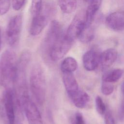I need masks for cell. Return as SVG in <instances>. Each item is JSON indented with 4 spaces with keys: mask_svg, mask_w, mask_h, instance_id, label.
I'll return each instance as SVG.
<instances>
[{
    "mask_svg": "<svg viewBox=\"0 0 124 124\" xmlns=\"http://www.w3.org/2000/svg\"><path fill=\"white\" fill-rule=\"evenodd\" d=\"M13 90L10 87L4 91L2 99V108L8 124H15L16 122V102Z\"/></svg>",
    "mask_w": 124,
    "mask_h": 124,
    "instance_id": "obj_7",
    "label": "cell"
},
{
    "mask_svg": "<svg viewBox=\"0 0 124 124\" xmlns=\"http://www.w3.org/2000/svg\"><path fill=\"white\" fill-rule=\"evenodd\" d=\"M15 124H21V123H15Z\"/></svg>",
    "mask_w": 124,
    "mask_h": 124,
    "instance_id": "obj_31",
    "label": "cell"
},
{
    "mask_svg": "<svg viewBox=\"0 0 124 124\" xmlns=\"http://www.w3.org/2000/svg\"><path fill=\"white\" fill-rule=\"evenodd\" d=\"M78 68V62L75 59L72 57L65 58L61 64V70L63 72L73 73Z\"/></svg>",
    "mask_w": 124,
    "mask_h": 124,
    "instance_id": "obj_16",
    "label": "cell"
},
{
    "mask_svg": "<svg viewBox=\"0 0 124 124\" xmlns=\"http://www.w3.org/2000/svg\"><path fill=\"white\" fill-rule=\"evenodd\" d=\"M25 0H12L13 8L16 11L19 10L24 5Z\"/></svg>",
    "mask_w": 124,
    "mask_h": 124,
    "instance_id": "obj_26",
    "label": "cell"
},
{
    "mask_svg": "<svg viewBox=\"0 0 124 124\" xmlns=\"http://www.w3.org/2000/svg\"><path fill=\"white\" fill-rule=\"evenodd\" d=\"M16 102L24 112L29 124H42L40 112L29 94L22 96Z\"/></svg>",
    "mask_w": 124,
    "mask_h": 124,
    "instance_id": "obj_6",
    "label": "cell"
},
{
    "mask_svg": "<svg viewBox=\"0 0 124 124\" xmlns=\"http://www.w3.org/2000/svg\"><path fill=\"white\" fill-rule=\"evenodd\" d=\"M95 102V108L97 112L101 115L104 114L106 111V106L101 97L98 95L96 96Z\"/></svg>",
    "mask_w": 124,
    "mask_h": 124,
    "instance_id": "obj_21",
    "label": "cell"
},
{
    "mask_svg": "<svg viewBox=\"0 0 124 124\" xmlns=\"http://www.w3.org/2000/svg\"><path fill=\"white\" fill-rule=\"evenodd\" d=\"M118 52L114 48H108L100 54L99 63L103 69L110 67L117 58Z\"/></svg>",
    "mask_w": 124,
    "mask_h": 124,
    "instance_id": "obj_13",
    "label": "cell"
},
{
    "mask_svg": "<svg viewBox=\"0 0 124 124\" xmlns=\"http://www.w3.org/2000/svg\"><path fill=\"white\" fill-rule=\"evenodd\" d=\"M124 71L121 69H114L105 73L102 76V81L113 83L118 81L123 76Z\"/></svg>",
    "mask_w": 124,
    "mask_h": 124,
    "instance_id": "obj_17",
    "label": "cell"
},
{
    "mask_svg": "<svg viewBox=\"0 0 124 124\" xmlns=\"http://www.w3.org/2000/svg\"><path fill=\"white\" fill-rule=\"evenodd\" d=\"M85 26V12L80 11L74 17L66 32V34L68 37L74 41L76 39L78 38Z\"/></svg>",
    "mask_w": 124,
    "mask_h": 124,
    "instance_id": "obj_9",
    "label": "cell"
},
{
    "mask_svg": "<svg viewBox=\"0 0 124 124\" xmlns=\"http://www.w3.org/2000/svg\"><path fill=\"white\" fill-rule=\"evenodd\" d=\"M17 61L14 51L5 50L0 58V86L9 88L14 83L17 70Z\"/></svg>",
    "mask_w": 124,
    "mask_h": 124,
    "instance_id": "obj_2",
    "label": "cell"
},
{
    "mask_svg": "<svg viewBox=\"0 0 124 124\" xmlns=\"http://www.w3.org/2000/svg\"><path fill=\"white\" fill-rule=\"evenodd\" d=\"M31 59L30 52L28 50H25L21 53L17 61L16 76L14 83L16 85V95L17 100L24 95L29 94L27 82V71Z\"/></svg>",
    "mask_w": 124,
    "mask_h": 124,
    "instance_id": "obj_4",
    "label": "cell"
},
{
    "mask_svg": "<svg viewBox=\"0 0 124 124\" xmlns=\"http://www.w3.org/2000/svg\"><path fill=\"white\" fill-rule=\"evenodd\" d=\"M69 98L74 105L79 108H83L86 107L90 101V96L88 94L80 89L70 96Z\"/></svg>",
    "mask_w": 124,
    "mask_h": 124,
    "instance_id": "obj_15",
    "label": "cell"
},
{
    "mask_svg": "<svg viewBox=\"0 0 124 124\" xmlns=\"http://www.w3.org/2000/svg\"><path fill=\"white\" fill-rule=\"evenodd\" d=\"M108 27L115 31L124 30V12L117 11L109 15L106 20Z\"/></svg>",
    "mask_w": 124,
    "mask_h": 124,
    "instance_id": "obj_10",
    "label": "cell"
},
{
    "mask_svg": "<svg viewBox=\"0 0 124 124\" xmlns=\"http://www.w3.org/2000/svg\"><path fill=\"white\" fill-rule=\"evenodd\" d=\"M22 16L16 15L11 18L7 27L6 36L8 43L11 46H15L18 41L22 27Z\"/></svg>",
    "mask_w": 124,
    "mask_h": 124,
    "instance_id": "obj_8",
    "label": "cell"
},
{
    "mask_svg": "<svg viewBox=\"0 0 124 124\" xmlns=\"http://www.w3.org/2000/svg\"><path fill=\"white\" fill-rule=\"evenodd\" d=\"M10 0H0V16L5 14L9 10Z\"/></svg>",
    "mask_w": 124,
    "mask_h": 124,
    "instance_id": "obj_23",
    "label": "cell"
},
{
    "mask_svg": "<svg viewBox=\"0 0 124 124\" xmlns=\"http://www.w3.org/2000/svg\"><path fill=\"white\" fill-rule=\"evenodd\" d=\"M1 31L0 29V46H1Z\"/></svg>",
    "mask_w": 124,
    "mask_h": 124,
    "instance_id": "obj_29",
    "label": "cell"
},
{
    "mask_svg": "<svg viewBox=\"0 0 124 124\" xmlns=\"http://www.w3.org/2000/svg\"><path fill=\"white\" fill-rule=\"evenodd\" d=\"M70 124H84L82 115L80 112H76L71 118Z\"/></svg>",
    "mask_w": 124,
    "mask_h": 124,
    "instance_id": "obj_24",
    "label": "cell"
},
{
    "mask_svg": "<svg viewBox=\"0 0 124 124\" xmlns=\"http://www.w3.org/2000/svg\"><path fill=\"white\" fill-rule=\"evenodd\" d=\"M119 117L120 120L123 121L124 120V100L121 103L119 110Z\"/></svg>",
    "mask_w": 124,
    "mask_h": 124,
    "instance_id": "obj_27",
    "label": "cell"
},
{
    "mask_svg": "<svg viewBox=\"0 0 124 124\" xmlns=\"http://www.w3.org/2000/svg\"><path fill=\"white\" fill-rule=\"evenodd\" d=\"M121 90H122V92L124 94V81L123 82V83L122 84L121 86Z\"/></svg>",
    "mask_w": 124,
    "mask_h": 124,
    "instance_id": "obj_28",
    "label": "cell"
},
{
    "mask_svg": "<svg viewBox=\"0 0 124 124\" xmlns=\"http://www.w3.org/2000/svg\"><path fill=\"white\" fill-rule=\"evenodd\" d=\"M102 0H91L89 5L85 11V27L91 26L94 16L99 10Z\"/></svg>",
    "mask_w": 124,
    "mask_h": 124,
    "instance_id": "obj_14",
    "label": "cell"
},
{
    "mask_svg": "<svg viewBox=\"0 0 124 124\" xmlns=\"http://www.w3.org/2000/svg\"><path fill=\"white\" fill-rule=\"evenodd\" d=\"M74 41L63 31L62 27L56 20L51 22L42 43L44 53L53 62L62 59L71 48Z\"/></svg>",
    "mask_w": 124,
    "mask_h": 124,
    "instance_id": "obj_1",
    "label": "cell"
},
{
    "mask_svg": "<svg viewBox=\"0 0 124 124\" xmlns=\"http://www.w3.org/2000/svg\"><path fill=\"white\" fill-rule=\"evenodd\" d=\"M57 2L61 10L66 14L73 12L77 7V0H57Z\"/></svg>",
    "mask_w": 124,
    "mask_h": 124,
    "instance_id": "obj_18",
    "label": "cell"
},
{
    "mask_svg": "<svg viewBox=\"0 0 124 124\" xmlns=\"http://www.w3.org/2000/svg\"><path fill=\"white\" fill-rule=\"evenodd\" d=\"M62 78L64 86L69 97L79 89L78 83L73 73L63 72L62 73Z\"/></svg>",
    "mask_w": 124,
    "mask_h": 124,
    "instance_id": "obj_12",
    "label": "cell"
},
{
    "mask_svg": "<svg viewBox=\"0 0 124 124\" xmlns=\"http://www.w3.org/2000/svg\"><path fill=\"white\" fill-rule=\"evenodd\" d=\"M29 84L31 92L36 102L42 106L46 100V78L43 67L34 64L30 72Z\"/></svg>",
    "mask_w": 124,
    "mask_h": 124,
    "instance_id": "obj_3",
    "label": "cell"
},
{
    "mask_svg": "<svg viewBox=\"0 0 124 124\" xmlns=\"http://www.w3.org/2000/svg\"><path fill=\"white\" fill-rule=\"evenodd\" d=\"M84 0V1H86V2H89L91 0Z\"/></svg>",
    "mask_w": 124,
    "mask_h": 124,
    "instance_id": "obj_30",
    "label": "cell"
},
{
    "mask_svg": "<svg viewBox=\"0 0 124 124\" xmlns=\"http://www.w3.org/2000/svg\"><path fill=\"white\" fill-rule=\"evenodd\" d=\"M105 124H115L114 118L110 110H108L105 112L104 117Z\"/></svg>",
    "mask_w": 124,
    "mask_h": 124,
    "instance_id": "obj_25",
    "label": "cell"
},
{
    "mask_svg": "<svg viewBox=\"0 0 124 124\" xmlns=\"http://www.w3.org/2000/svg\"><path fill=\"white\" fill-rule=\"evenodd\" d=\"M54 12V7L50 3L43 5L40 13L32 17L30 28V34L33 36L39 34L47 25Z\"/></svg>",
    "mask_w": 124,
    "mask_h": 124,
    "instance_id": "obj_5",
    "label": "cell"
},
{
    "mask_svg": "<svg viewBox=\"0 0 124 124\" xmlns=\"http://www.w3.org/2000/svg\"><path fill=\"white\" fill-rule=\"evenodd\" d=\"M42 0H32L31 12L32 17L39 15L43 8Z\"/></svg>",
    "mask_w": 124,
    "mask_h": 124,
    "instance_id": "obj_20",
    "label": "cell"
},
{
    "mask_svg": "<svg viewBox=\"0 0 124 124\" xmlns=\"http://www.w3.org/2000/svg\"><path fill=\"white\" fill-rule=\"evenodd\" d=\"M100 54L95 50L91 49L83 56L82 62L84 68L88 71L94 70L99 64Z\"/></svg>",
    "mask_w": 124,
    "mask_h": 124,
    "instance_id": "obj_11",
    "label": "cell"
},
{
    "mask_svg": "<svg viewBox=\"0 0 124 124\" xmlns=\"http://www.w3.org/2000/svg\"><path fill=\"white\" fill-rule=\"evenodd\" d=\"M101 90L103 94L108 95L112 93L114 90V87L111 83L102 81Z\"/></svg>",
    "mask_w": 124,
    "mask_h": 124,
    "instance_id": "obj_22",
    "label": "cell"
},
{
    "mask_svg": "<svg viewBox=\"0 0 124 124\" xmlns=\"http://www.w3.org/2000/svg\"><path fill=\"white\" fill-rule=\"evenodd\" d=\"M94 31L93 28L91 26L85 27L82 33L78 37L79 40L82 43H87L91 41L93 38Z\"/></svg>",
    "mask_w": 124,
    "mask_h": 124,
    "instance_id": "obj_19",
    "label": "cell"
}]
</instances>
